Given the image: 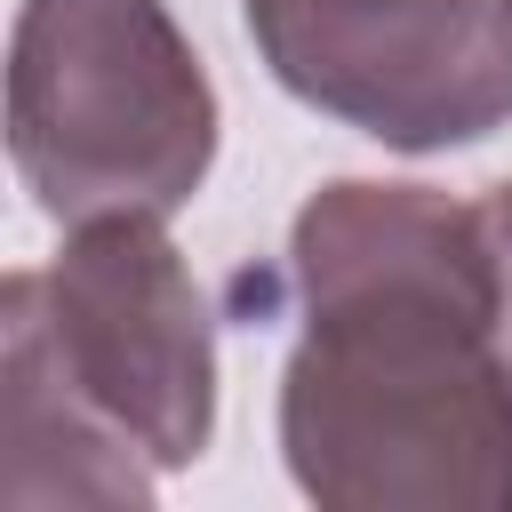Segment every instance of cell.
<instances>
[{
	"label": "cell",
	"instance_id": "1",
	"mask_svg": "<svg viewBox=\"0 0 512 512\" xmlns=\"http://www.w3.org/2000/svg\"><path fill=\"white\" fill-rule=\"evenodd\" d=\"M288 472L320 504H512V344L480 200L328 184L296 216Z\"/></svg>",
	"mask_w": 512,
	"mask_h": 512
},
{
	"label": "cell",
	"instance_id": "2",
	"mask_svg": "<svg viewBox=\"0 0 512 512\" xmlns=\"http://www.w3.org/2000/svg\"><path fill=\"white\" fill-rule=\"evenodd\" d=\"M216 416L208 304L160 216L72 224L48 272L8 280V472L64 440L88 496H144L128 448L192 464Z\"/></svg>",
	"mask_w": 512,
	"mask_h": 512
},
{
	"label": "cell",
	"instance_id": "3",
	"mask_svg": "<svg viewBox=\"0 0 512 512\" xmlns=\"http://www.w3.org/2000/svg\"><path fill=\"white\" fill-rule=\"evenodd\" d=\"M8 144L64 224L168 216L216 160V96L160 0H24Z\"/></svg>",
	"mask_w": 512,
	"mask_h": 512
},
{
	"label": "cell",
	"instance_id": "4",
	"mask_svg": "<svg viewBox=\"0 0 512 512\" xmlns=\"http://www.w3.org/2000/svg\"><path fill=\"white\" fill-rule=\"evenodd\" d=\"M248 32L288 96L400 152L512 120V0H248Z\"/></svg>",
	"mask_w": 512,
	"mask_h": 512
},
{
	"label": "cell",
	"instance_id": "5",
	"mask_svg": "<svg viewBox=\"0 0 512 512\" xmlns=\"http://www.w3.org/2000/svg\"><path fill=\"white\" fill-rule=\"evenodd\" d=\"M480 216H488V240H496V280H504V344H512V184H496V192L480 200Z\"/></svg>",
	"mask_w": 512,
	"mask_h": 512
}]
</instances>
